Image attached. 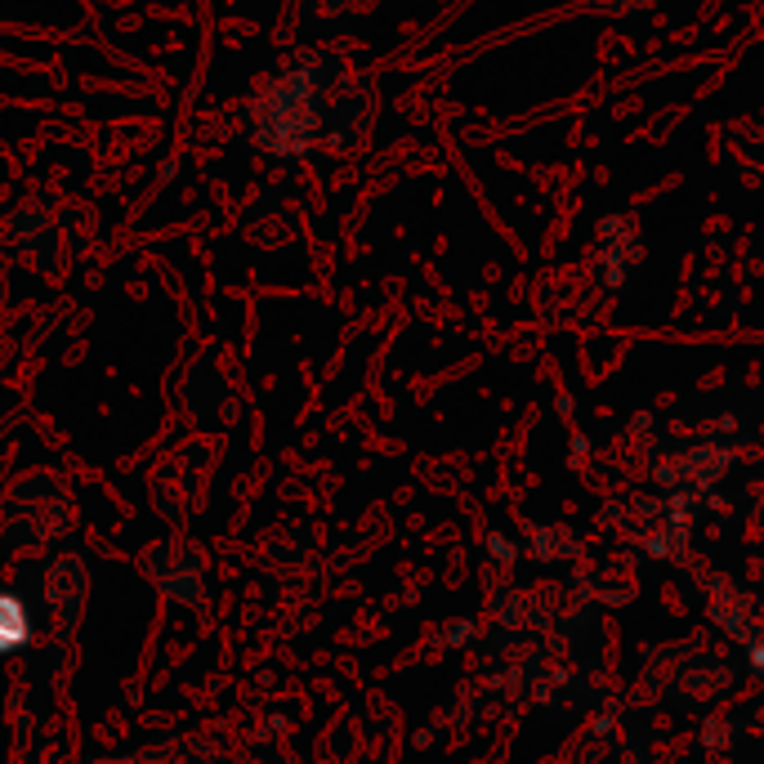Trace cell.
<instances>
[{
  "label": "cell",
  "mask_w": 764,
  "mask_h": 764,
  "mask_svg": "<svg viewBox=\"0 0 764 764\" xmlns=\"http://www.w3.org/2000/svg\"><path fill=\"white\" fill-rule=\"evenodd\" d=\"M358 112V80L345 63L322 50H291L250 95L246 139L265 157L300 161L322 148H349Z\"/></svg>",
  "instance_id": "obj_1"
},
{
  "label": "cell",
  "mask_w": 764,
  "mask_h": 764,
  "mask_svg": "<svg viewBox=\"0 0 764 764\" xmlns=\"http://www.w3.org/2000/svg\"><path fill=\"white\" fill-rule=\"evenodd\" d=\"M28 644V613L14 594H0V653Z\"/></svg>",
  "instance_id": "obj_2"
}]
</instances>
